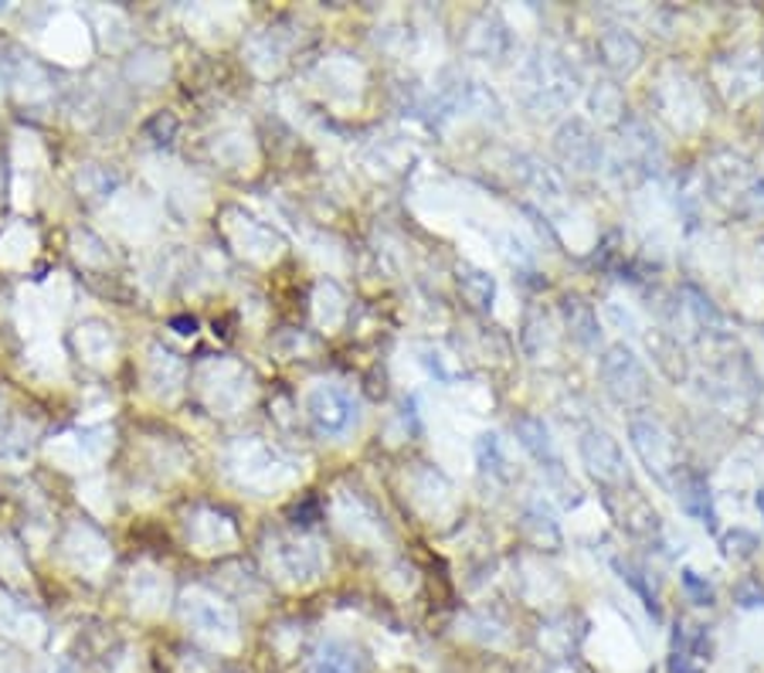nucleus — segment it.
I'll return each mask as SVG.
<instances>
[{
  "instance_id": "f257e3e1",
  "label": "nucleus",
  "mask_w": 764,
  "mask_h": 673,
  "mask_svg": "<svg viewBox=\"0 0 764 673\" xmlns=\"http://www.w3.org/2000/svg\"><path fill=\"white\" fill-rule=\"evenodd\" d=\"M181 615H184L187 629L201 643H208V647L232 650L238 643V615H235V609L224 599H218L214 592H208V588H201V585L187 588V592L181 596Z\"/></svg>"
},
{
  "instance_id": "f03ea898",
  "label": "nucleus",
  "mask_w": 764,
  "mask_h": 673,
  "mask_svg": "<svg viewBox=\"0 0 764 673\" xmlns=\"http://www.w3.org/2000/svg\"><path fill=\"white\" fill-rule=\"evenodd\" d=\"M599 371L608 388V395L621 408H645L653 402V381H649L645 364L626 347V344H612L599 357Z\"/></svg>"
},
{
  "instance_id": "7ed1b4c3",
  "label": "nucleus",
  "mask_w": 764,
  "mask_h": 673,
  "mask_svg": "<svg viewBox=\"0 0 764 673\" xmlns=\"http://www.w3.org/2000/svg\"><path fill=\"white\" fill-rule=\"evenodd\" d=\"M306 415L320 436L344 439L360 426V402L350 388L336 381H320L306 391Z\"/></svg>"
},
{
  "instance_id": "20e7f679",
  "label": "nucleus",
  "mask_w": 764,
  "mask_h": 673,
  "mask_svg": "<svg viewBox=\"0 0 764 673\" xmlns=\"http://www.w3.org/2000/svg\"><path fill=\"white\" fill-rule=\"evenodd\" d=\"M629 442L636 449V456L642 460L645 473L666 490L676 487L679 473L687 466L679 463V449L673 432H666V426H660L656 418H632L629 423Z\"/></svg>"
},
{
  "instance_id": "39448f33",
  "label": "nucleus",
  "mask_w": 764,
  "mask_h": 673,
  "mask_svg": "<svg viewBox=\"0 0 764 673\" xmlns=\"http://www.w3.org/2000/svg\"><path fill=\"white\" fill-rule=\"evenodd\" d=\"M269 572L286 585H309L323 572V551L313 538L303 535H275L266 544Z\"/></svg>"
},
{
  "instance_id": "423d86ee",
  "label": "nucleus",
  "mask_w": 764,
  "mask_h": 673,
  "mask_svg": "<svg viewBox=\"0 0 764 673\" xmlns=\"http://www.w3.org/2000/svg\"><path fill=\"white\" fill-rule=\"evenodd\" d=\"M229 469L238 476L242 484L259 487V490H272L279 484H286L293 476V463L279 453V449L266 445V442H242L229 453Z\"/></svg>"
},
{
  "instance_id": "0eeeda50",
  "label": "nucleus",
  "mask_w": 764,
  "mask_h": 673,
  "mask_svg": "<svg viewBox=\"0 0 764 673\" xmlns=\"http://www.w3.org/2000/svg\"><path fill=\"white\" fill-rule=\"evenodd\" d=\"M112 453V429L89 426L78 432H65L48 442V460L62 469H89L99 466Z\"/></svg>"
},
{
  "instance_id": "6e6552de",
  "label": "nucleus",
  "mask_w": 764,
  "mask_h": 673,
  "mask_svg": "<svg viewBox=\"0 0 764 673\" xmlns=\"http://www.w3.org/2000/svg\"><path fill=\"white\" fill-rule=\"evenodd\" d=\"M514 436H517V442L527 449V453L533 456V463L547 473V480H551L557 490L575 493V484L568 480V469H564V460H560L557 445H554V439H551V429L544 426V418H537V415H517V418H514Z\"/></svg>"
},
{
  "instance_id": "1a4fd4ad",
  "label": "nucleus",
  "mask_w": 764,
  "mask_h": 673,
  "mask_svg": "<svg viewBox=\"0 0 764 673\" xmlns=\"http://www.w3.org/2000/svg\"><path fill=\"white\" fill-rule=\"evenodd\" d=\"M578 453L584 469L608 490L629 487V473H626V456H621L618 439H612L605 429H588L578 442Z\"/></svg>"
},
{
  "instance_id": "9d476101",
  "label": "nucleus",
  "mask_w": 764,
  "mask_h": 673,
  "mask_svg": "<svg viewBox=\"0 0 764 673\" xmlns=\"http://www.w3.org/2000/svg\"><path fill=\"white\" fill-rule=\"evenodd\" d=\"M69 306V283L62 276L48 279L41 286L21 290V327L24 333H32L35 341L41 333L51 330V323H59V317Z\"/></svg>"
},
{
  "instance_id": "9b49d317",
  "label": "nucleus",
  "mask_w": 764,
  "mask_h": 673,
  "mask_svg": "<svg viewBox=\"0 0 764 673\" xmlns=\"http://www.w3.org/2000/svg\"><path fill=\"white\" fill-rule=\"evenodd\" d=\"M527 78H530V86L537 89V96H541L544 106H564V102H571L575 93H578V75L564 65L557 54H537V59L530 62V69H527Z\"/></svg>"
},
{
  "instance_id": "f8f14e48",
  "label": "nucleus",
  "mask_w": 764,
  "mask_h": 673,
  "mask_svg": "<svg viewBox=\"0 0 764 673\" xmlns=\"http://www.w3.org/2000/svg\"><path fill=\"white\" fill-rule=\"evenodd\" d=\"M62 551H65L69 565L75 572H82V575H89V578L102 575L109 568V558H112L106 538L99 535L96 527H89V524H72L65 541H62Z\"/></svg>"
},
{
  "instance_id": "ddd939ff",
  "label": "nucleus",
  "mask_w": 764,
  "mask_h": 673,
  "mask_svg": "<svg viewBox=\"0 0 764 673\" xmlns=\"http://www.w3.org/2000/svg\"><path fill=\"white\" fill-rule=\"evenodd\" d=\"M554 147L560 154V160L575 167V171L588 174V171H599L602 167V144H599V136H594V130L584 123V120H568L557 136H554Z\"/></svg>"
},
{
  "instance_id": "4468645a",
  "label": "nucleus",
  "mask_w": 764,
  "mask_h": 673,
  "mask_svg": "<svg viewBox=\"0 0 764 673\" xmlns=\"http://www.w3.org/2000/svg\"><path fill=\"white\" fill-rule=\"evenodd\" d=\"M201 391L211 402V408L218 412H232L248 399V378L245 371H238L235 364H208L201 368Z\"/></svg>"
},
{
  "instance_id": "2eb2a0df",
  "label": "nucleus",
  "mask_w": 764,
  "mask_h": 673,
  "mask_svg": "<svg viewBox=\"0 0 764 673\" xmlns=\"http://www.w3.org/2000/svg\"><path fill=\"white\" fill-rule=\"evenodd\" d=\"M711 663V633L697 623H679L669 650V673H703Z\"/></svg>"
},
{
  "instance_id": "dca6fc26",
  "label": "nucleus",
  "mask_w": 764,
  "mask_h": 673,
  "mask_svg": "<svg viewBox=\"0 0 764 673\" xmlns=\"http://www.w3.org/2000/svg\"><path fill=\"white\" fill-rule=\"evenodd\" d=\"M45 51L54 54V59L65 62V65L85 62V54H89V32H85L82 17H75L69 11L54 17L48 24V35H45Z\"/></svg>"
},
{
  "instance_id": "f3484780",
  "label": "nucleus",
  "mask_w": 764,
  "mask_h": 673,
  "mask_svg": "<svg viewBox=\"0 0 764 673\" xmlns=\"http://www.w3.org/2000/svg\"><path fill=\"white\" fill-rule=\"evenodd\" d=\"M184 378H187V368H184V360L177 354H170L160 344H153L147 351V388H150L153 399L174 402L184 391Z\"/></svg>"
},
{
  "instance_id": "a211bd4d",
  "label": "nucleus",
  "mask_w": 764,
  "mask_h": 673,
  "mask_svg": "<svg viewBox=\"0 0 764 673\" xmlns=\"http://www.w3.org/2000/svg\"><path fill=\"white\" fill-rule=\"evenodd\" d=\"M130 602H133V612L139 615H157L167 609L170 602V585H167V575L153 565H139L130 572Z\"/></svg>"
},
{
  "instance_id": "6ab92c4d",
  "label": "nucleus",
  "mask_w": 764,
  "mask_h": 673,
  "mask_svg": "<svg viewBox=\"0 0 764 673\" xmlns=\"http://www.w3.org/2000/svg\"><path fill=\"white\" fill-rule=\"evenodd\" d=\"M187 541L194 551L214 554V551H229L235 544V527L214 511H194L187 517Z\"/></svg>"
},
{
  "instance_id": "aec40b11",
  "label": "nucleus",
  "mask_w": 764,
  "mask_h": 673,
  "mask_svg": "<svg viewBox=\"0 0 764 673\" xmlns=\"http://www.w3.org/2000/svg\"><path fill=\"white\" fill-rule=\"evenodd\" d=\"M673 493L679 497V503H683V511L700 521L706 530H714L717 527V511H714V497H711V484H706V476L697 473V469H683L679 473V480L673 487Z\"/></svg>"
},
{
  "instance_id": "412c9836",
  "label": "nucleus",
  "mask_w": 764,
  "mask_h": 673,
  "mask_svg": "<svg viewBox=\"0 0 764 673\" xmlns=\"http://www.w3.org/2000/svg\"><path fill=\"white\" fill-rule=\"evenodd\" d=\"M599 51H602V62L615 75H629L642 65V45L636 35L626 32V27H608V32L599 38Z\"/></svg>"
},
{
  "instance_id": "4be33fe9",
  "label": "nucleus",
  "mask_w": 764,
  "mask_h": 673,
  "mask_svg": "<svg viewBox=\"0 0 764 673\" xmlns=\"http://www.w3.org/2000/svg\"><path fill=\"white\" fill-rule=\"evenodd\" d=\"M0 636H11L17 643H27V647H38L45 639V623L27 605L0 592Z\"/></svg>"
},
{
  "instance_id": "5701e85b",
  "label": "nucleus",
  "mask_w": 764,
  "mask_h": 673,
  "mask_svg": "<svg viewBox=\"0 0 764 673\" xmlns=\"http://www.w3.org/2000/svg\"><path fill=\"white\" fill-rule=\"evenodd\" d=\"M560 317L568 323V333L581 347H599L602 341V323H599V314H594V306L578 296V293H568L560 299Z\"/></svg>"
},
{
  "instance_id": "b1692460",
  "label": "nucleus",
  "mask_w": 764,
  "mask_h": 673,
  "mask_svg": "<svg viewBox=\"0 0 764 673\" xmlns=\"http://www.w3.org/2000/svg\"><path fill=\"white\" fill-rule=\"evenodd\" d=\"M363 670H367V663H363L360 650L344 639L323 643V647L313 653V660H309V673H363Z\"/></svg>"
},
{
  "instance_id": "393cba45",
  "label": "nucleus",
  "mask_w": 764,
  "mask_h": 673,
  "mask_svg": "<svg viewBox=\"0 0 764 673\" xmlns=\"http://www.w3.org/2000/svg\"><path fill=\"white\" fill-rule=\"evenodd\" d=\"M75 347L93 368H109L112 357H116V341H112V330L106 323H82L75 330Z\"/></svg>"
},
{
  "instance_id": "a878e982",
  "label": "nucleus",
  "mask_w": 764,
  "mask_h": 673,
  "mask_svg": "<svg viewBox=\"0 0 764 673\" xmlns=\"http://www.w3.org/2000/svg\"><path fill=\"white\" fill-rule=\"evenodd\" d=\"M8 82L24 102H35V99L48 96V75L38 69V62L24 59V54H17V51H11V59H8Z\"/></svg>"
},
{
  "instance_id": "bb28decb",
  "label": "nucleus",
  "mask_w": 764,
  "mask_h": 673,
  "mask_svg": "<svg viewBox=\"0 0 764 673\" xmlns=\"http://www.w3.org/2000/svg\"><path fill=\"white\" fill-rule=\"evenodd\" d=\"M456 286L466 296V303H472L476 310H483V314L490 310L493 299H496V279L486 269L469 266V262H463L456 269Z\"/></svg>"
},
{
  "instance_id": "cd10ccee",
  "label": "nucleus",
  "mask_w": 764,
  "mask_h": 673,
  "mask_svg": "<svg viewBox=\"0 0 764 673\" xmlns=\"http://www.w3.org/2000/svg\"><path fill=\"white\" fill-rule=\"evenodd\" d=\"M35 436H38V426L27 423V418H14L8 429H0V463L21 466L32 460Z\"/></svg>"
},
{
  "instance_id": "c85d7f7f",
  "label": "nucleus",
  "mask_w": 764,
  "mask_h": 673,
  "mask_svg": "<svg viewBox=\"0 0 764 673\" xmlns=\"http://www.w3.org/2000/svg\"><path fill=\"white\" fill-rule=\"evenodd\" d=\"M24 368L32 371L35 378H45V381L62 378L65 375V354H62L59 341H54V337H38V341L24 354Z\"/></svg>"
},
{
  "instance_id": "c756f323",
  "label": "nucleus",
  "mask_w": 764,
  "mask_h": 673,
  "mask_svg": "<svg viewBox=\"0 0 764 673\" xmlns=\"http://www.w3.org/2000/svg\"><path fill=\"white\" fill-rule=\"evenodd\" d=\"M517 174L530 191L541 194V198H560L564 194V178L541 157H517Z\"/></svg>"
},
{
  "instance_id": "7c9ffc66",
  "label": "nucleus",
  "mask_w": 764,
  "mask_h": 673,
  "mask_svg": "<svg viewBox=\"0 0 764 673\" xmlns=\"http://www.w3.org/2000/svg\"><path fill=\"white\" fill-rule=\"evenodd\" d=\"M35 245H38V238L27 224H11V229L0 235V266H8V269L27 266L35 256Z\"/></svg>"
},
{
  "instance_id": "2f4dec72",
  "label": "nucleus",
  "mask_w": 764,
  "mask_h": 673,
  "mask_svg": "<svg viewBox=\"0 0 764 673\" xmlns=\"http://www.w3.org/2000/svg\"><path fill=\"white\" fill-rule=\"evenodd\" d=\"M523 527H527V535H530L537 544H544V548H551V551L560 544V530H557L554 511L547 507V503H541V500H533L530 507H527Z\"/></svg>"
},
{
  "instance_id": "473e14b6",
  "label": "nucleus",
  "mask_w": 764,
  "mask_h": 673,
  "mask_svg": "<svg viewBox=\"0 0 764 673\" xmlns=\"http://www.w3.org/2000/svg\"><path fill=\"white\" fill-rule=\"evenodd\" d=\"M683 296H687V310L693 314V320H697V327H703V330H720L724 327V320H720V314H717V306L706 299L697 286H683Z\"/></svg>"
},
{
  "instance_id": "72a5a7b5",
  "label": "nucleus",
  "mask_w": 764,
  "mask_h": 673,
  "mask_svg": "<svg viewBox=\"0 0 764 673\" xmlns=\"http://www.w3.org/2000/svg\"><path fill=\"white\" fill-rule=\"evenodd\" d=\"M615 568H618V575H621V582H629L632 588H636V592H639V599L645 602V609L649 612H653L656 615V620H660V602H656V592H653V588H649V582H645V572L639 568V565H632V561H615Z\"/></svg>"
},
{
  "instance_id": "f704fd0d",
  "label": "nucleus",
  "mask_w": 764,
  "mask_h": 673,
  "mask_svg": "<svg viewBox=\"0 0 764 673\" xmlns=\"http://www.w3.org/2000/svg\"><path fill=\"white\" fill-rule=\"evenodd\" d=\"M720 551H724V558L748 561L757 551V538L751 535V530H744V527H734V530H727V535H720Z\"/></svg>"
},
{
  "instance_id": "c9c22d12",
  "label": "nucleus",
  "mask_w": 764,
  "mask_h": 673,
  "mask_svg": "<svg viewBox=\"0 0 764 673\" xmlns=\"http://www.w3.org/2000/svg\"><path fill=\"white\" fill-rule=\"evenodd\" d=\"M476 460H479V466L483 469H490V473H496V476H506V460H503V453H500V439L496 436H479V442H476Z\"/></svg>"
},
{
  "instance_id": "e433bc0d",
  "label": "nucleus",
  "mask_w": 764,
  "mask_h": 673,
  "mask_svg": "<svg viewBox=\"0 0 764 673\" xmlns=\"http://www.w3.org/2000/svg\"><path fill=\"white\" fill-rule=\"evenodd\" d=\"M75 256L89 266H106L109 262V248L93 235V232H78L75 235Z\"/></svg>"
},
{
  "instance_id": "4c0bfd02",
  "label": "nucleus",
  "mask_w": 764,
  "mask_h": 673,
  "mask_svg": "<svg viewBox=\"0 0 764 673\" xmlns=\"http://www.w3.org/2000/svg\"><path fill=\"white\" fill-rule=\"evenodd\" d=\"M78 187L82 191H89V198H99V194H106V198H112V187H116V181H112V174L99 171V167H89L85 174H78Z\"/></svg>"
},
{
  "instance_id": "58836bf2",
  "label": "nucleus",
  "mask_w": 764,
  "mask_h": 673,
  "mask_svg": "<svg viewBox=\"0 0 764 673\" xmlns=\"http://www.w3.org/2000/svg\"><path fill=\"white\" fill-rule=\"evenodd\" d=\"M683 588H687L690 602H697V605H714V585L706 582V578H700L693 568H683Z\"/></svg>"
},
{
  "instance_id": "ea45409f",
  "label": "nucleus",
  "mask_w": 764,
  "mask_h": 673,
  "mask_svg": "<svg viewBox=\"0 0 764 673\" xmlns=\"http://www.w3.org/2000/svg\"><path fill=\"white\" fill-rule=\"evenodd\" d=\"M0 575H8L11 582H24L21 551L11 541H0Z\"/></svg>"
},
{
  "instance_id": "a19ab883",
  "label": "nucleus",
  "mask_w": 764,
  "mask_h": 673,
  "mask_svg": "<svg viewBox=\"0 0 764 673\" xmlns=\"http://www.w3.org/2000/svg\"><path fill=\"white\" fill-rule=\"evenodd\" d=\"M734 599H738L744 609H751V605H764V588H761L757 582H744V585H738V592H734Z\"/></svg>"
},
{
  "instance_id": "79ce46f5",
  "label": "nucleus",
  "mask_w": 764,
  "mask_h": 673,
  "mask_svg": "<svg viewBox=\"0 0 764 673\" xmlns=\"http://www.w3.org/2000/svg\"><path fill=\"white\" fill-rule=\"evenodd\" d=\"M38 673H75V666H72L69 660H62V657H54V660H48Z\"/></svg>"
},
{
  "instance_id": "37998d69",
  "label": "nucleus",
  "mask_w": 764,
  "mask_h": 673,
  "mask_svg": "<svg viewBox=\"0 0 764 673\" xmlns=\"http://www.w3.org/2000/svg\"><path fill=\"white\" fill-rule=\"evenodd\" d=\"M754 503H757V511H761V521H764V487L757 490V497H754Z\"/></svg>"
},
{
  "instance_id": "c03bdc74",
  "label": "nucleus",
  "mask_w": 764,
  "mask_h": 673,
  "mask_svg": "<svg viewBox=\"0 0 764 673\" xmlns=\"http://www.w3.org/2000/svg\"><path fill=\"white\" fill-rule=\"evenodd\" d=\"M0 673H4V660H0Z\"/></svg>"
}]
</instances>
